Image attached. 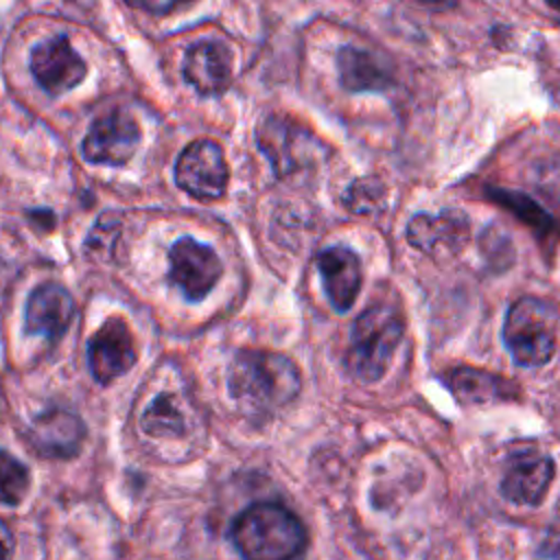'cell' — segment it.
Wrapping results in <instances>:
<instances>
[{"label": "cell", "mask_w": 560, "mask_h": 560, "mask_svg": "<svg viewBox=\"0 0 560 560\" xmlns=\"http://www.w3.org/2000/svg\"><path fill=\"white\" fill-rule=\"evenodd\" d=\"M298 365L273 350H238L228 368V392L249 416H273L300 394Z\"/></svg>", "instance_id": "obj_1"}, {"label": "cell", "mask_w": 560, "mask_h": 560, "mask_svg": "<svg viewBox=\"0 0 560 560\" xmlns=\"http://www.w3.org/2000/svg\"><path fill=\"white\" fill-rule=\"evenodd\" d=\"M230 542L243 560H295L308 545L298 514L276 501H258L230 523Z\"/></svg>", "instance_id": "obj_2"}, {"label": "cell", "mask_w": 560, "mask_h": 560, "mask_svg": "<svg viewBox=\"0 0 560 560\" xmlns=\"http://www.w3.org/2000/svg\"><path fill=\"white\" fill-rule=\"evenodd\" d=\"M405 322L398 308L385 302L368 306L350 328L346 352L348 370L363 383H376L389 368V361L402 339Z\"/></svg>", "instance_id": "obj_3"}, {"label": "cell", "mask_w": 560, "mask_h": 560, "mask_svg": "<svg viewBox=\"0 0 560 560\" xmlns=\"http://www.w3.org/2000/svg\"><path fill=\"white\" fill-rule=\"evenodd\" d=\"M558 341V311L551 302L523 295L505 313L503 322V343L521 368L545 365Z\"/></svg>", "instance_id": "obj_4"}, {"label": "cell", "mask_w": 560, "mask_h": 560, "mask_svg": "<svg viewBox=\"0 0 560 560\" xmlns=\"http://www.w3.org/2000/svg\"><path fill=\"white\" fill-rule=\"evenodd\" d=\"M175 184L199 201H214L225 192L230 168L223 149L208 138L190 142L175 162Z\"/></svg>", "instance_id": "obj_5"}, {"label": "cell", "mask_w": 560, "mask_h": 560, "mask_svg": "<svg viewBox=\"0 0 560 560\" xmlns=\"http://www.w3.org/2000/svg\"><path fill=\"white\" fill-rule=\"evenodd\" d=\"M140 138L142 133L136 118L125 109H112L94 118L83 138L81 151L92 164L122 166L140 147Z\"/></svg>", "instance_id": "obj_6"}, {"label": "cell", "mask_w": 560, "mask_h": 560, "mask_svg": "<svg viewBox=\"0 0 560 560\" xmlns=\"http://www.w3.org/2000/svg\"><path fill=\"white\" fill-rule=\"evenodd\" d=\"M221 271L217 252L192 236L177 238L168 249V278L190 302L203 300L219 282Z\"/></svg>", "instance_id": "obj_7"}, {"label": "cell", "mask_w": 560, "mask_h": 560, "mask_svg": "<svg viewBox=\"0 0 560 560\" xmlns=\"http://www.w3.org/2000/svg\"><path fill=\"white\" fill-rule=\"evenodd\" d=\"M31 72L46 94L59 96L83 81L88 66L66 35H52L33 48Z\"/></svg>", "instance_id": "obj_8"}, {"label": "cell", "mask_w": 560, "mask_h": 560, "mask_svg": "<svg viewBox=\"0 0 560 560\" xmlns=\"http://www.w3.org/2000/svg\"><path fill=\"white\" fill-rule=\"evenodd\" d=\"M136 359L133 335L122 317L105 319L88 341V368L101 385L129 372Z\"/></svg>", "instance_id": "obj_9"}, {"label": "cell", "mask_w": 560, "mask_h": 560, "mask_svg": "<svg viewBox=\"0 0 560 560\" xmlns=\"http://www.w3.org/2000/svg\"><path fill=\"white\" fill-rule=\"evenodd\" d=\"M556 464L547 453L516 451L508 457L501 494L516 505H540L553 481Z\"/></svg>", "instance_id": "obj_10"}, {"label": "cell", "mask_w": 560, "mask_h": 560, "mask_svg": "<svg viewBox=\"0 0 560 560\" xmlns=\"http://www.w3.org/2000/svg\"><path fill=\"white\" fill-rule=\"evenodd\" d=\"M83 420L66 407H48L33 418L26 440L42 457L50 459H70L74 457L85 442Z\"/></svg>", "instance_id": "obj_11"}, {"label": "cell", "mask_w": 560, "mask_h": 560, "mask_svg": "<svg viewBox=\"0 0 560 560\" xmlns=\"http://www.w3.org/2000/svg\"><path fill=\"white\" fill-rule=\"evenodd\" d=\"M182 74L201 96L225 92L232 83V52L228 44L214 37L195 42L184 55Z\"/></svg>", "instance_id": "obj_12"}, {"label": "cell", "mask_w": 560, "mask_h": 560, "mask_svg": "<svg viewBox=\"0 0 560 560\" xmlns=\"http://www.w3.org/2000/svg\"><path fill=\"white\" fill-rule=\"evenodd\" d=\"M315 265L330 306L339 313L350 311L363 282L359 254L350 247L332 245L317 254Z\"/></svg>", "instance_id": "obj_13"}, {"label": "cell", "mask_w": 560, "mask_h": 560, "mask_svg": "<svg viewBox=\"0 0 560 560\" xmlns=\"http://www.w3.org/2000/svg\"><path fill=\"white\" fill-rule=\"evenodd\" d=\"M74 317V300L59 282H42L26 300L24 326L28 335L57 341L63 337Z\"/></svg>", "instance_id": "obj_14"}, {"label": "cell", "mask_w": 560, "mask_h": 560, "mask_svg": "<svg viewBox=\"0 0 560 560\" xmlns=\"http://www.w3.org/2000/svg\"><path fill=\"white\" fill-rule=\"evenodd\" d=\"M468 236V221L459 212L416 214L407 225V241L427 254L457 252Z\"/></svg>", "instance_id": "obj_15"}, {"label": "cell", "mask_w": 560, "mask_h": 560, "mask_svg": "<svg viewBox=\"0 0 560 560\" xmlns=\"http://www.w3.org/2000/svg\"><path fill=\"white\" fill-rule=\"evenodd\" d=\"M258 147L269 158L276 175H289L304 164L306 140L304 131L280 116L267 118L258 131Z\"/></svg>", "instance_id": "obj_16"}, {"label": "cell", "mask_w": 560, "mask_h": 560, "mask_svg": "<svg viewBox=\"0 0 560 560\" xmlns=\"http://www.w3.org/2000/svg\"><path fill=\"white\" fill-rule=\"evenodd\" d=\"M442 381L462 405H488L492 400H505L518 396L514 383L508 378L486 372L481 368L457 365L448 370Z\"/></svg>", "instance_id": "obj_17"}, {"label": "cell", "mask_w": 560, "mask_h": 560, "mask_svg": "<svg viewBox=\"0 0 560 560\" xmlns=\"http://www.w3.org/2000/svg\"><path fill=\"white\" fill-rule=\"evenodd\" d=\"M337 70L348 92H381L392 85V70L370 50L343 46L337 52Z\"/></svg>", "instance_id": "obj_18"}, {"label": "cell", "mask_w": 560, "mask_h": 560, "mask_svg": "<svg viewBox=\"0 0 560 560\" xmlns=\"http://www.w3.org/2000/svg\"><path fill=\"white\" fill-rule=\"evenodd\" d=\"M140 427L147 435H182L186 431L184 413L171 394H160L140 416Z\"/></svg>", "instance_id": "obj_19"}, {"label": "cell", "mask_w": 560, "mask_h": 560, "mask_svg": "<svg viewBox=\"0 0 560 560\" xmlns=\"http://www.w3.org/2000/svg\"><path fill=\"white\" fill-rule=\"evenodd\" d=\"M494 201H501L503 206H508L521 221H525L536 234L540 236H547L556 221L551 219L549 212H545L534 199H529L527 195L523 192H516V190H492L490 192Z\"/></svg>", "instance_id": "obj_20"}, {"label": "cell", "mask_w": 560, "mask_h": 560, "mask_svg": "<svg viewBox=\"0 0 560 560\" xmlns=\"http://www.w3.org/2000/svg\"><path fill=\"white\" fill-rule=\"evenodd\" d=\"M31 486L28 468L11 457L9 451L0 453V499L4 505H18Z\"/></svg>", "instance_id": "obj_21"}, {"label": "cell", "mask_w": 560, "mask_h": 560, "mask_svg": "<svg viewBox=\"0 0 560 560\" xmlns=\"http://www.w3.org/2000/svg\"><path fill=\"white\" fill-rule=\"evenodd\" d=\"M346 208L354 214H374L383 212L385 208V186L376 177H363L357 179L348 190L343 199Z\"/></svg>", "instance_id": "obj_22"}, {"label": "cell", "mask_w": 560, "mask_h": 560, "mask_svg": "<svg viewBox=\"0 0 560 560\" xmlns=\"http://www.w3.org/2000/svg\"><path fill=\"white\" fill-rule=\"evenodd\" d=\"M129 4H136L140 9H147V11H153V13H166V11L177 7L175 2H166V4H160V2L158 4L155 2H129Z\"/></svg>", "instance_id": "obj_23"}, {"label": "cell", "mask_w": 560, "mask_h": 560, "mask_svg": "<svg viewBox=\"0 0 560 560\" xmlns=\"http://www.w3.org/2000/svg\"><path fill=\"white\" fill-rule=\"evenodd\" d=\"M2 536H4V549H7L4 560H9V558H11V534H9V529H7L4 523H2Z\"/></svg>", "instance_id": "obj_24"}, {"label": "cell", "mask_w": 560, "mask_h": 560, "mask_svg": "<svg viewBox=\"0 0 560 560\" xmlns=\"http://www.w3.org/2000/svg\"><path fill=\"white\" fill-rule=\"evenodd\" d=\"M547 4H549L551 9H556V11H560V2H556V0H549Z\"/></svg>", "instance_id": "obj_25"}]
</instances>
